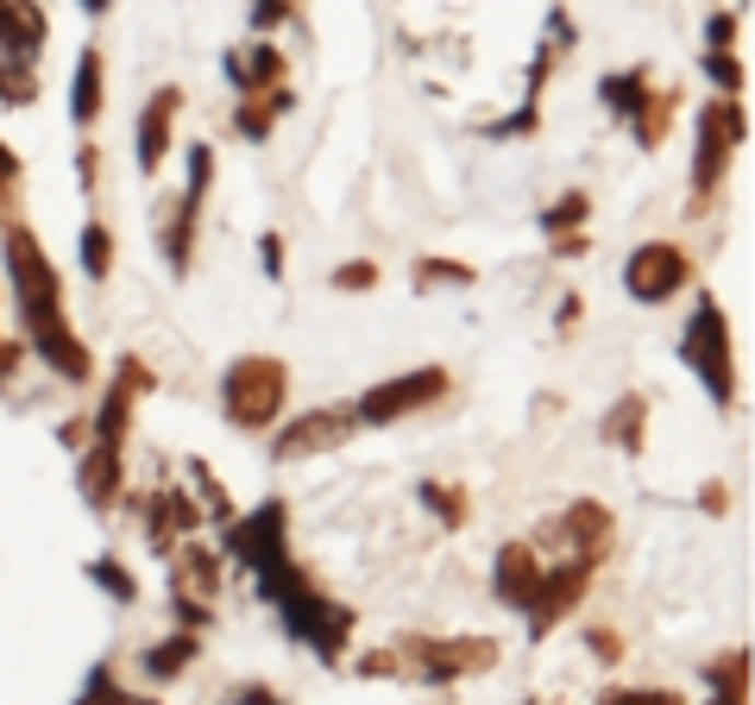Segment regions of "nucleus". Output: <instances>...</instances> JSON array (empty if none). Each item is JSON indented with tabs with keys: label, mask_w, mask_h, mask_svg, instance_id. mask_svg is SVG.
<instances>
[{
	"label": "nucleus",
	"mask_w": 755,
	"mask_h": 705,
	"mask_svg": "<svg viewBox=\"0 0 755 705\" xmlns=\"http://www.w3.org/2000/svg\"><path fill=\"white\" fill-rule=\"evenodd\" d=\"M7 271H13V290H20L25 340L45 352V366L57 378H89V352L63 327V284H57L50 258L38 252V240L25 227H7Z\"/></svg>",
	"instance_id": "nucleus-1"
},
{
	"label": "nucleus",
	"mask_w": 755,
	"mask_h": 705,
	"mask_svg": "<svg viewBox=\"0 0 755 705\" xmlns=\"http://www.w3.org/2000/svg\"><path fill=\"white\" fill-rule=\"evenodd\" d=\"M283 391H290V372H283L277 359H265V352H252V359H240V366H226V378H221V403H226V416H233L240 428L277 423Z\"/></svg>",
	"instance_id": "nucleus-2"
},
{
	"label": "nucleus",
	"mask_w": 755,
	"mask_h": 705,
	"mask_svg": "<svg viewBox=\"0 0 755 705\" xmlns=\"http://www.w3.org/2000/svg\"><path fill=\"white\" fill-rule=\"evenodd\" d=\"M680 352H686V366L705 378V391L718 403L736 397V372H730V322L724 309L705 297L699 309H693V322H686V340H680Z\"/></svg>",
	"instance_id": "nucleus-3"
},
{
	"label": "nucleus",
	"mask_w": 755,
	"mask_h": 705,
	"mask_svg": "<svg viewBox=\"0 0 755 705\" xmlns=\"http://www.w3.org/2000/svg\"><path fill=\"white\" fill-rule=\"evenodd\" d=\"M441 391H448V372H441V366H428V372H403V378H391V384H372L352 416H359V423H397V416H409V409L434 403Z\"/></svg>",
	"instance_id": "nucleus-4"
},
{
	"label": "nucleus",
	"mask_w": 755,
	"mask_h": 705,
	"mask_svg": "<svg viewBox=\"0 0 755 705\" xmlns=\"http://www.w3.org/2000/svg\"><path fill=\"white\" fill-rule=\"evenodd\" d=\"M686 252L680 246H667V240H654V246H642V252H629V265H624V290L636 302H667L686 284Z\"/></svg>",
	"instance_id": "nucleus-5"
},
{
	"label": "nucleus",
	"mask_w": 755,
	"mask_h": 705,
	"mask_svg": "<svg viewBox=\"0 0 755 705\" xmlns=\"http://www.w3.org/2000/svg\"><path fill=\"white\" fill-rule=\"evenodd\" d=\"M736 139H743V107H736V101H711V107L699 114V171H693L699 196L718 189V176H724Z\"/></svg>",
	"instance_id": "nucleus-6"
},
{
	"label": "nucleus",
	"mask_w": 755,
	"mask_h": 705,
	"mask_svg": "<svg viewBox=\"0 0 755 705\" xmlns=\"http://www.w3.org/2000/svg\"><path fill=\"white\" fill-rule=\"evenodd\" d=\"M283 504H265L258 517H246V523L226 529V554L233 560H246V567H258V574H271V567H283L290 554H283Z\"/></svg>",
	"instance_id": "nucleus-7"
},
{
	"label": "nucleus",
	"mask_w": 755,
	"mask_h": 705,
	"mask_svg": "<svg viewBox=\"0 0 755 705\" xmlns=\"http://www.w3.org/2000/svg\"><path fill=\"white\" fill-rule=\"evenodd\" d=\"M352 409H309V416H297L290 428H277V441L271 453L277 460H309V453H327V448H340L352 435Z\"/></svg>",
	"instance_id": "nucleus-8"
},
{
	"label": "nucleus",
	"mask_w": 755,
	"mask_h": 705,
	"mask_svg": "<svg viewBox=\"0 0 755 705\" xmlns=\"http://www.w3.org/2000/svg\"><path fill=\"white\" fill-rule=\"evenodd\" d=\"M579 592H585V567L579 560H567V567H554V574H542L535 586H528V599H523V611H528V629L542 636V629H554L567 611L579 604Z\"/></svg>",
	"instance_id": "nucleus-9"
},
{
	"label": "nucleus",
	"mask_w": 755,
	"mask_h": 705,
	"mask_svg": "<svg viewBox=\"0 0 755 705\" xmlns=\"http://www.w3.org/2000/svg\"><path fill=\"white\" fill-rule=\"evenodd\" d=\"M491 661H498V643H491V636H460V643H428L422 674L453 680V674H473V668H491Z\"/></svg>",
	"instance_id": "nucleus-10"
},
{
	"label": "nucleus",
	"mask_w": 755,
	"mask_h": 705,
	"mask_svg": "<svg viewBox=\"0 0 755 705\" xmlns=\"http://www.w3.org/2000/svg\"><path fill=\"white\" fill-rule=\"evenodd\" d=\"M176 107H183V95L176 89H158L146 107V120H139V171H158L164 164V151H171V120Z\"/></svg>",
	"instance_id": "nucleus-11"
},
{
	"label": "nucleus",
	"mask_w": 755,
	"mask_h": 705,
	"mask_svg": "<svg viewBox=\"0 0 755 705\" xmlns=\"http://www.w3.org/2000/svg\"><path fill=\"white\" fill-rule=\"evenodd\" d=\"M214 579H221V560H214L208 548H183V554H176V567H171V592H176V599L208 604V599H214Z\"/></svg>",
	"instance_id": "nucleus-12"
},
{
	"label": "nucleus",
	"mask_w": 755,
	"mask_h": 705,
	"mask_svg": "<svg viewBox=\"0 0 755 705\" xmlns=\"http://www.w3.org/2000/svg\"><path fill=\"white\" fill-rule=\"evenodd\" d=\"M82 492H89L95 510L114 504V492H120V441H95V448L82 453Z\"/></svg>",
	"instance_id": "nucleus-13"
},
{
	"label": "nucleus",
	"mask_w": 755,
	"mask_h": 705,
	"mask_svg": "<svg viewBox=\"0 0 755 705\" xmlns=\"http://www.w3.org/2000/svg\"><path fill=\"white\" fill-rule=\"evenodd\" d=\"M535 579H542V560H535V548L510 542V548L498 554V599H503V604H523Z\"/></svg>",
	"instance_id": "nucleus-14"
},
{
	"label": "nucleus",
	"mask_w": 755,
	"mask_h": 705,
	"mask_svg": "<svg viewBox=\"0 0 755 705\" xmlns=\"http://www.w3.org/2000/svg\"><path fill=\"white\" fill-rule=\"evenodd\" d=\"M189 529H196V504L183 498V492H164L158 510H151V542L171 548V535H189Z\"/></svg>",
	"instance_id": "nucleus-15"
},
{
	"label": "nucleus",
	"mask_w": 755,
	"mask_h": 705,
	"mask_svg": "<svg viewBox=\"0 0 755 705\" xmlns=\"http://www.w3.org/2000/svg\"><path fill=\"white\" fill-rule=\"evenodd\" d=\"M567 535L579 542L585 560H599V548L611 542V517H604L599 504H573V510H567Z\"/></svg>",
	"instance_id": "nucleus-16"
},
{
	"label": "nucleus",
	"mask_w": 755,
	"mask_h": 705,
	"mask_svg": "<svg viewBox=\"0 0 755 705\" xmlns=\"http://www.w3.org/2000/svg\"><path fill=\"white\" fill-rule=\"evenodd\" d=\"M189 661H196V629H183V636H164V643L146 655V674H151V680H171V674H183Z\"/></svg>",
	"instance_id": "nucleus-17"
},
{
	"label": "nucleus",
	"mask_w": 755,
	"mask_h": 705,
	"mask_svg": "<svg viewBox=\"0 0 755 705\" xmlns=\"http://www.w3.org/2000/svg\"><path fill=\"white\" fill-rule=\"evenodd\" d=\"M70 114H76V120H82V126H89V120H95V114H101V57H95V50H82V63H76V89H70Z\"/></svg>",
	"instance_id": "nucleus-18"
},
{
	"label": "nucleus",
	"mask_w": 755,
	"mask_h": 705,
	"mask_svg": "<svg viewBox=\"0 0 755 705\" xmlns=\"http://www.w3.org/2000/svg\"><path fill=\"white\" fill-rule=\"evenodd\" d=\"M226 76H233V89H265L277 76V50L252 45V57H226Z\"/></svg>",
	"instance_id": "nucleus-19"
},
{
	"label": "nucleus",
	"mask_w": 755,
	"mask_h": 705,
	"mask_svg": "<svg viewBox=\"0 0 755 705\" xmlns=\"http://www.w3.org/2000/svg\"><path fill=\"white\" fill-rule=\"evenodd\" d=\"M107 265H114V233H107L101 221H89V227H82V271L107 277Z\"/></svg>",
	"instance_id": "nucleus-20"
},
{
	"label": "nucleus",
	"mask_w": 755,
	"mask_h": 705,
	"mask_svg": "<svg viewBox=\"0 0 755 705\" xmlns=\"http://www.w3.org/2000/svg\"><path fill=\"white\" fill-rule=\"evenodd\" d=\"M604 101H611V114L636 120V114H642V76H611V82H604Z\"/></svg>",
	"instance_id": "nucleus-21"
},
{
	"label": "nucleus",
	"mask_w": 755,
	"mask_h": 705,
	"mask_svg": "<svg viewBox=\"0 0 755 705\" xmlns=\"http://www.w3.org/2000/svg\"><path fill=\"white\" fill-rule=\"evenodd\" d=\"M89 579H95V586H107V592H114L120 604H132V599H139V579L126 574L120 560H95V567H89Z\"/></svg>",
	"instance_id": "nucleus-22"
},
{
	"label": "nucleus",
	"mask_w": 755,
	"mask_h": 705,
	"mask_svg": "<svg viewBox=\"0 0 755 705\" xmlns=\"http://www.w3.org/2000/svg\"><path fill=\"white\" fill-rule=\"evenodd\" d=\"M604 435H611V441H629V453H636V448H642V403L624 397V409L604 423Z\"/></svg>",
	"instance_id": "nucleus-23"
},
{
	"label": "nucleus",
	"mask_w": 755,
	"mask_h": 705,
	"mask_svg": "<svg viewBox=\"0 0 755 705\" xmlns=\"http://www.w3.org/2000/svg\"><path fill=\"white\" fill-rule=\"evenodd\" d=\"M573 221H585V196H560L548 215H542V233H554V240H560Z\"/></svg>",
	"instance_id": "nucleus-24"
},
{
	"label": "nucleus",
	"mask_w": 755,
	"mask_h": 705,
	"mask_svg": "<svg viewBox=\"0 0 755 705\" xmlns=\"http://www.w3.org/2000/svg\"><path fill=\"white\" fill-rule=\"evenodd\" d=\"M32 95H38V82L25 70H0V101L7 107H32Z\"/></svg>",
	"instance_id": "nucleus-25"
},
{
	"label": "nucleus",
	"mask_w": 755,
	"mask_h": 705,
	"mask_svg": "<svg viewBox=\"0 0 755 705\" xmlns=\"http://www.w3.org/2000/svg\"><path fill=\"white\" fill-rule=\"evenodd\" d=\"M416 284H473V271H466V265H441V258H422V265H416Z\"/></svg>",
	"instance_id": "nucleus-26"
},
{
	"label": "nucleus",
	"mask_w": 755,
	"mask_h": 705,
	"mask_svg": "<svg viewBox=\"0 0 755 705\" xmlns=\"http://www.w3.org/2000/svg\"><path fill=\"white\" fill-rule=\"evenodd\" d=\"M196 485H201V498H208V510H214V517H233V498H226L221 485H214V473H208V466H196Z\"/></svg>",
	"instance_id": "nucleus-27"
},
{
	"label": "nucleus",
	"mask_w": 755,
	"mask_h": 705,
	"mask_svg": "<svg viewBox=\"0 0 755 705\" xmlns=\"http://www.w3.org/2000/svg\"><path fill=\"white\" fill-rule=\"evenodd\" d=\"M422 498L448 517V523H466V510H460V492H448V485H422Z\"/></svg>",
	"instance_id": "nucleus-28"
},
{
	"label": "nucleus",
	"mask_w": 755,
	"mask_h": 705,
	"mask_svg": "<svg viewBox=\"0 0 755 705\" xmlns=\"http://www.w3.org/2000/svg\"><path fill=\"white\" fill-rule=\"evenodd\" d=\"M334 284H340V290H372V284H378V265H365V258H359V265H347V271H334Z\"/></svg>",
	"instance_id": "nucleus-29"
},
{
	"label": "nucleus",
	"mask_w": 755,
	"mask_h": 705,
	"mask_svg": "<svg viewBox=\"0 0 755 705\" xmlns=\"http://www.w3.org/2000/svg\"><path fill=\"white\" fill-rule=\"evenodd\" d=\"M705 70L718 76V89H730V95H736V82H743V70H736V63H730L724 50H711V57H705Z\"/></svg>",
	"instance_id": "nucleus-30"
},
{
	"label": "nucleus",
	"mask_w": 755,
	"mask_h": 705,
	"mask_svg": "<svg viewBox=\"0 0 755 705\" xmlns=\"http://www.w3.org/2000/svg\"><path fill=\"white\" fill-rule=\"evenodd\" d=\"M604 705H680V693H604Z\"/></svg>",
	"instance_id": "nucleus-31"
},
{
	"label": "nucleus",
	"mask_w": 755,
	"mask_h": 705,
	"mask_svg": "<svg viewBox=\"0 0 755 705\" xmlns=\"http://www.w3.org/2000/svg\"><path fill=\"white\" fill-rule=\"evenodd\" d=\"M233 705H283L271 693V686H240V693H233Z\"/></svg>",
	"instance_id": "nucleus-32"
},
{
	"label": "nucleus",
	"mask_w": 755,
	"mask_h": 705,
	"mask_svg": "<svg viewBox=\"0 0 755 705\" xmlns=\"http://www.w3.org/2000/svg\"><path fill=\"white\" fill-rule=\"evenodd\" d=\"M265 271H283V240H277V233H265Z\"/></svg>",
	"instance_id": "nucleus-33"
},
{
	"label": "nucleus",
	"mask_w": 755,
	"mask_h": 705,
	"mask_svg": "<svg viewBox=\"0 0 755 705\" xmlns=\"http://www.w3.org/2000/svg\"><path fill=\"white\" fill-rule=\"evenodd\" d=\"M592 649H599V661H617V636H611V629H592Z\"/></svg>",
	"instance_id": "nucleus-34"
},
{
	"label": "nucleus",
	"mask_w": 755,
	"mask_h": 705,
	"mask_svg": "<svg viewBox=\"0 0 755 705\" xmlns=\"http://www.w3.org/2000/svg\"><path fill=\"white\" fill-rule=\"evenodd\" d=\"M283 7H290V0H258V25H271V20H283Z\"/></svg>",
	"instance_id": "nucleus-35"
},
{
	"label": "nucleus",
	"mask_w": 755,
	"mask_h": 705,
	"mask_svg": "<svg viewBox=\"0 0 755 705\" xmlns=\"http://www.w3.org/2000/svg\"><path fill=\"white\" fill-rule=\"evenodd\" d=\"M82 7H89V13H101V7H107V0H82Z\"/></svg>",
	"instance_id": "nucleus-36"
},
{
	"label": "nucleus",
	"mask_w": 755,
	"mask_h": 705,
	"mask_svg": "<svg viewBox=\"0 0 755 705\" xmlns=\"http://www.w3.org/2000/svg\"><path fill=\"white\" fill-rule=\"evenodd\" d=\"M711 705H743V700H724V693H718V700H711Z\"/></svg>",
	"instance_id": "nucleus-37"
}]
</instances>
